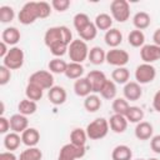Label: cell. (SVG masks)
I'll return each mask as SVG.
<instances>
[{
  "label": "cell",
  "instance_id": "cell-1",
  "mask_svg": "<svg viewBox=\"0 0 160 160\" xmlns=\"http://www.w3.org/2000/svg\"><path fill=\"white\" fill-rule=\"evenodd\" d=\"M72 41V34L66 26L49 28L44 35V42L50 49V52L60 58L68 52V48Z\"/></svg>",
  "mask_w": 160,
  "mask_h": 160
},
{
  "label": "cell",
  "instance_id": "cell-2",
  "mask_svg": "<svg viewBox=\"0 0 160 160\" xmlns=\"http://www.w3.org/2000/svg\"><path fill=\"white\" fill-rule=\"evenodd\" d=\"M68 54H69V58H70L71 62H79V64H81L89 56V48H88V45H86V42L84 40L75 39L69 45Z\"/></svg>",
  "mask_w": 160,
  "mask_h": 160
},
{
  "label": "cell",
  "instance_id": "cell-3",
  "mask_svg": "<svg viewBox=\"0 0 160 160\" xmlns=\"http://www.w3.org/2000/svg\"><path fill=\"white\" fill-rule=\"evenodd\" d=\"M109 121L104 118H98L94 121H91L88 126H86V134L88 138L91 140H100L102 138H105L109 132Z\"/></svg>",
  "mask_w": 160,
  "mask_h": 160
},
{
  "label": "cell",
  "instance_id": "cell-4",
  "mask_svg": "<svg viewBox=\"0 0 160 160\" xmlns=\"http://www.w3.org/2000/svg\"><path fill=\"white\" fill-rule=\"evenodd\" d=\"M18 18H19V21L22 25H30L36 19H39L40 14H39V8H38V1H29V2H26L21 8Z\"/></svg>",
  "mask_w": 160,
  "mask_h": 160
},
{
  "label": "cell",
  "instance_id": "cell-5",
  "mask_svg": "<svg viewBox=\"0 0 160 160\" xmlns=\"http://www.w3.org/2000/svg\"><path fill=\"white\" fill-rule=\"evenodd\" d=\"M24 58L25 56H24L22 49L18 48V46H12V48H10L8 55L2 59V65H5L10 70L20 69L24 64Z\"/></svg>",
  "mask_w": 160,
  "mask_h": 160
},
{
  "label": "cell",
  "instance_id": "cell-6",
  "mask_svg": "<svg viewBox=\"0 0 160 160\" xmlns=\"http://www.w3.org/2000/svg\"><path fill=\"white\" fill-rule=\"evenodd\" d=\"M112 18L119 22H125L130 18V5L126 0H114L110 4Z\"/></svg>",
  "mask_w": 160,
  "mask_h": 160
},
{
  "label": "cell",
  "instance_id": "cell-7",
  "mask_svg": "<svg viewBox=\"0 0 160 160\" xmlns=\"http://www.w3.org/2000/svg\"><path fill=\"white\" fill-rule=\"evenodd\" d=\"M29 82L40 86L42 90H46V89L50 90L54 86V76H52V74L50 71L39 70V71H35L34 74L30 75Z\"/></svg>",
  "mask_w": 160,
  "mask_h": 160
},
{
  "label": "cell",
  "instance_id": "cell-8",
  "mask_svg": "<svg viewBox=\"0 0 160 160\" xmlns=\"http://www.w3.org/2000/svg\"><path fill=\"white\" fill-rule=\"evenodd\" d=\"M85 146H75L71 142L65 144L59 152L58 160H76L85 155Z\"/></svg>",
  "mask_w": 160,
  "mask_h": 160
},
{
  "label": "cell",
  "instance_id": "cell-9",
  "mask_svg": "<svg viewBox=\"0 0 160 160\" xmlns=\"http://www.w3.org/2000/svg\"><path fill=\"white\" fill-rule=\"evenodd\" d=\"M156 76V70L151 64H141L135 70V79L138 84H149Z\"/></svg>",
  "mask_w": 160,
  "mask_h": 160
},
{
  "label": "cell",
  "instance_id": "cell-10",
  "mask_svg": "<svg viewBox=\"0 0 160 160\" xmlns=\"http://www.w3.org/2000/svg\"><path fill=\"white\" fill-rule=\"evenodd\" d=\"M129 59H130V56H129L128 51L115 48V49H111L106 52V60L105 61L110 65L116 66V68H121V66L128 64Z\"/></svg>",
  "mask_w": 160,
  "mask_h": 160
},
{
  "label": "cell",
  "instance_id": "cell-11",
  "mask_svg": "<svg viewBox=\"0 0 160 160\" xmlns=\"http://www.w3.org/2000/svg\"><path fill=\"white\" fill-rule=\"evenodd\" d=\"M86 79L89 80V82L91 85V89H92V92H95V94L100 92L101 89L104 88V85L108 81L105 74L100 70H91L90 72H88Z\"/></svg>",
  "mask_w": 160,
  "mask_h": 160
},
{
  "label": "cell",
  "instance_id": "cell-12",
  "mask_svg": "<svg viewBox=\"0 0 160 160\" xmlns=\"http://www.w3.org/2000/svg\"><path fill=\"white\" fill-rule=\"evenodd\" d=\"M140 56L145 64H151L154 61H158L160 60V46L155 44L144 45L140 50Z\"/></svg>",
  "mask_w": 160,
  "mask_h": 160
},
{
  "label": "cell",
  "instance_id": "cell-13",
  "mask_svg": "<svg viewBox=\"0 0 160 160\" xmlns=\"http://www.w3.org/2000/svg\"><path fill=\"white\" fill-rule=\"evenodd\" d=\"M122 91H124L125 99L126 100H130V101H136L142 95V90L140 88V84H138L136 81H129V82H126Z\"/></svg>",
  "mask_w": 160,
  "mask_h": 160
},
{
  "label": "cell",
  "instance_id": "cell-14",
  "mask_svg": "<svg viewBox=\"0 0 160 160\" xmlns=\"http://www.w3.org/2000/svg\"><path fill=\"white\" fill-rule=\"evenodd\" d=\"M29 126V120L22 114H14L10 118V129L14 132H24Z\"/></svg>",
  "mask_w": 160,
  "mask_h": 160
},
{
  "label": "cell",
  "instance_id": "cell-15",
  "mask_svg": "<svg viewBox=\"0 0 160 160\" xmlns=\"http://www.w3.org/2000/svg\"><path fill=\"white\" fill-rule=\"evenodd\" d=\"M21 141L28 148H35L40 141V132L35 128H28L21 132Z\"/></svg>",
  "mask_w": 160,
  "mask_h": 160
},
{
  "label": "cell",
  "instance_id": "cell-16",
  "mask_svg": "<svg viewBox=\"0 0 160 160\" xmlns=\"http://www.w3.org/2000/svg\"><path fill=\"white\" fill-rule=\"evenodd\" d=\"M128 122L129 121L126 120V118L122 116V115H119V114H114L109 119V126L116 134L124 132L126 130V128H128Z\"/></svg>",
  "mask_w": 160,
  "mask_h": 160
},
{
  "label": "cell",
  "instance_id": "cell-17",
  "mask_svg": "<svg viewBox=\"0 0 160 160\" xmlns=\"http://www.w3.org/2000/svg\"><path fill=\"white\" fill-rule=\"evenodd\" d=\"M66 91L62 86H52L49 92H48V98L50 100L51 104L54 105H61L66 101Z\"/></svg>",
  "mask_w": 160,
  "mask_h": 160
},
{
  "label": "cell",
  "instance_id": "cell-18",
  "mask_svg": "<svg viewBox=\"0 0 160 160\" xmlns=\"http://www.w3.org/2000/svg\"><path fill=\"white\" fill-rule=\"evenodd\" d=\"M74 91L78 96H81V98H86L90 95V92H92L91 85H90L89 80L86 79V76L78 79L74 82Z\"/></svg>",
  "mask_w": 160,
  "mask_h": 160
},
{
  "label": "cell",
  "instance_id": "cell-19",
  "mask_svg": "<svg viewBox=\"0 0 160 160\" xmlns=\"http://www.w3.org/2000/svg\"><path fill=\"white\" fill-rule=\"evenodd\" d=\"M152 125L148 121H140L135 128V136L139 140H149L152 136Z\"/></svg>",
  "mask_w": 160,
  "mask_h": 160
},
{
  "label": "cell",
  "instance_id": "cell-20",
  "mask_svg": "<svg viewBox=\"0 0 160 160\" xmlns=\"http://www.w3.org/2000/svg\"><path fill=\"white\" fill-rule=\"evenodd\" d=\"M20 36H21L20 35V31L16 28L10 26V28L4 29L2 34H1V41H4L8 45H15V44L19 42Z\"/></svg>",
  "mask_w": 160,
  "mask_h": 160
},
{
  "label": "cell",
  "instance_id": "cell-21",
  "mask_svg": "<svg viewBox=\"0 0 160 160\" xmlns=\"http://www.w3.org/2000/svg\"><path fill=\"white\" fill-rule=\"evenodd\" d=\"M104 39H105L106 45H109L110 48L115 49V48H118L121 44V41H122V34L120 32L119 29H115L114 28V29H110V30H108L105 32Z\"/></svg>",
  "mask_w": 160,
  "mask_h": 160
},
{
  "label": "cell",
  "instance_id": "cell-22",
  "mask_svg": "<svg viewBox=\"0 0 160 160\" xmlns=\"http://www.w3.org/2000/svg\"><path fill=\"white\" fill-rule=\"evenodd\" d=\"M132 151L128 145H118L111 152L112 160H131Z\"/></svg>",
  "mask_w": 160,
  "mask_h": 160
},
{
  "label": "cell",
  "instance_id": "cell-23",
  "mask_svg": "<svg viewBox=\"0 0 160 160\" xmlns=\"http://www.w3.org/2000/svg\"><path fill=\"white\" fill-rule=\"evenodd\" d=\"M150 22H151V18L145 11H139L132 18V24L136 28V30H144V29L149 28Z\"/></svg>",
  "mask_w": 160,
  "mask_h": 160
},
{
  "label": "cell",
  "instance_id": "cell-24",
  "mask_svg": "<svg viewBox=\"0 0 160 160\" xmlns=\"http://www.w3.org/2000/svg\"><path fill=\"white\" fill-rule=\"evenodd\" d=\"M21 142H22V141H21V136H20L18 132H14V131L6 134L5 138H4V146H5V149L9 150V151L16 150V149L20 146Z\"/></svg>",
  "mask_w": 160,
  "mask_h": 160
},
{
  "label": "cell",
  "instance_id": "cell-25",
  "mask_svg": "<svg viewBox=\"0 0 160 160\" xmlns=\"http://www.w3.org/2000/svg\"><path fill=\"white\" fill-rule=\"evenodd\" d=\"M89 60L94 65H101L106 60V52L100 46H94L89 50Z\"/></svg>",
  "mask_w": 160,
  "mask_h": 160
},
{
  "label": "cell",
  "instance_id": "cell-26",
  "mask_svg": "<svg viewBox=\"0 0 160 160\" xmlns=\"http://www.w3.org/2000/svg\"><path fill=\"white\" fill-rule=\"evenodd\" d=\"M86 139H88V134L85 130L80 129V128H76L71 131L70 134V142L75 146H85L86 144Z\"/></svg>",
  "mask_w": 160,
  "mask_h": 160
},
{
  "label": "cell",
  "instance_id": "cell-27",
  "mask_svg": "<svg viewBox=\"0 0 160 160\" xmlns=\"http://www.w3.org/2000/svg\"><path fill=\"white\" fill-rule=\"evenodd\" d=\"M42 94H44V90H42L40 86H38V85H35V84H31V82H29V84L26 85V89H25L26 99L32 100V101L36 102V101L41 100Z\"/></svg>",
  "mask_w": 160,
  "mask_h": 160
},
{
  "label": "cell",
  "instance_id": "cell-28",
  "mask_svg": "<svg viewBox=\"0 0 160 160\" xmlns=\"http://www.w3.org/2000/svg\"><path fill=\"white\" fill-rule=\"evenodd\" d=\"M82 74H84V66L79 62H70L68 64V68H66V71H65V75L68 79H80L82 78Z\"/></svg>",
  "mask_w": 160,
  "mask_h": 160
},
{
  "label": "cell",
  "instance_id": "cell-29",
  "mask_svg": "<svg viewBox=\"0 0 160 160\" xmlns=\"http://www.w3.org/2000/svg\"><path fill=\"white\" fill-rule=\"evenodd\" d=\"M84 108L89 112H95L101 108V100L96 94H90L84 100Z\"/></svg>",
  "mask_w": 160,
  "mask_h": 160
},
{
  "label": "cell",
  "instance_id": "cell-30",
  "mask_svg": "<svg viewBox=\"0 0 160 160\" xmlns=\"http://www.w3.org/2000/svg\"><path fill=\"white\" fill-rule=\"evenodd\" d=\"M129 78H130V72L126 68L121 66V68H116L112 72H111V79L114 80V82L116 84H126L129 82Z\"/></svg>",
  "mask_w": 160,
  "mask_h": 160
},
{
  "label": "cell",
  "instance_id": "cell-31",
  "mask_svg": "<svg viewBox=\"0 0 160 160\" xmlns=\"http://www.w3.org/2000/svg\"><path fill=\"white\" fill-rule=\"evenodd\" d=\"M95 26L98 28V30H110L111 25H112V18L109 14H99L95 18Z\"/></svg>",
  "mask_w": 160,
  "mask_h": 160
},
{
  "label": "cell",
  "instance_id": "cell-32",
  "mask_svg": "<svg viewBox=\"0 0 160 160\" xmlns=\"http://www.w3.org/2000/svg\"><path fill=\"white\" fill-rule=\"evenodd\" d=\"M18 109H19V114H22V115H32L36 109H38V105L35 101L32 100H29V99H24L19 102L18 105Z\"/></svg>",
  "mask_w": 160,
  "mask_h": 160
},
{
  "label": "cell",
  "instance_id": "cell-33",
  "mask_svg": "<svg viewBox=\"0 0 160 160\" xmlns=\"http://www.w3.org/2000/svg\"><path fill=\"white\" fill-rule=\"evenodd\" d=\"M68 68V62L60 58H54L49 61V70L54 74H65Z\"/></svg>",
  "mask_w": 160,
  "mask_h": 160
},
{
  "label": "cell",
  "instance_id": "cell-34",
  "mask_svg": "<svg viewBox=\"0 0 160 160\" xmlns=\"http://www.w3.org/2000/svg\"><path fill=\"white\" fill-rule=\"evenodd\" d=\"M128 41L131 46L134 48H140V46H144V42H145V35L141 30H132L130 31L129 36H128Z\"/></svg>",
  "mask_w": 160,
  "mask_h": 160
},
{
  "label": "cell",
  "instance_id": "cell-35",
  "mask_svg": "<svg viewBox=\"0 0 160 160\" xmlns=\"http://www.w3.org/2000/svg\"><path fill=\"white\" fill-rule=\"evenodd\" d=\"M78 34H79V36H80L81 40L89 41V40H92V39L96 38V35H98V28L95 26L94 22H90L81 31H79Z\"/></svg>",
  "mask_w": 160,
  "mask_h": 160
},
{
  "label": "cell",
  "instance_id": "cell-36",
  "mask_svg": "<svg viewBox=\"0 0 160 160\" xmlns=\"http://www.w3.org/2000/svg\"><path fill=\"white\" fill-rule=\"evenodd\" d=\"M125 118H126V120L130 121V122H136V124H139V122L144 119V111H142V109L139 108V106H130L129 110H128V112H126V115H125Z\"/></svg>",
  "mask_w": 160,
  "mask_h": 160
},
{
  "label": "cell",
  "instance_id": "cell-37",
  "mask_svg": "<svg viewBox=\"0 0 160 160\" xmlns=\"http://www.w3.org/2000/svg\"><path fill=\"white\" fill-rule=\"evenodd\" d=\"M41 159H42V152L36 146L35 148H28L19 156V160H41Z\"/></svg>",
  "mask_w": 160,
  "mask_h": 160
},
{
  "label": "cell",
  "instance_id": "cell-38",
  "mask_svg": "<svg viewBox=\"0 0 160 160\" xmlns=\"http://www.w3.org/2000/svg\"><path fill=\"white\" fill-rule=\"evenodd\" d=\"M129 108H130V105H129L128 100L124 99V98H116L112 101V110H114L115 114H119V115L125 116L126 112H128V110H129Z\"/></svg>",
  "mask_w": 160,
  "mask_h": 160
},
{
  "label": "cell",
  "instance_id": "cell-39",
  "mask_svg": "<svg viewBox=\"0 0 160 160\" xmlns=\"http://www.w3.org/2000/svg\"><path fill=\"white\" fill-rule=\"evenodd\" d=\"M116 92H118V90H116V85H115V82L111 81V80H108L106 84L104 85V88L101 89L100 95H101L104 99L111 100V99H114V98L116 96Z\"/></svg>",
  "mask_w": 160,
  "mask_h": 160
},
{
  "label": "cell",
  "instance_id": "cell-40",
  "mask_svg": "<svg viewBox=\"0 0 160 160\" xmlns=\"http://www.w3.org/2000/svg\"><path fill=\"white\" fill-rule=\"evenodd\" d=\"M91 21H90V19H89V16L86 15V14H84V12H79V14H76L75 16H74V28L76 29V31L79 32V31H81L88 24H90Z\"/></svg>",
  "mask_w": 160,
  "mask_h": 160
},
{
  "label": "cell",
  "instance_id": "cell-41",
  "mask_svg": "<svg viewBox=\"0 0 160 160\" xmlns=\"http://www.w3.org/2000/svg\"><path fill=\"white\" fill-rule=\"evenodd\" d=\"M14 18H15V12L11 6L4 5L0 8V21L1 22H4V24L10 22L14 20Z\"/></svg>",
  "mask_w": 160,
  "mask_h": 160
},
{
  "label": "cell",
  "instance_id": "cell-42",
  "mask_svg": "<svg viewBox=\"0 0 160 160\" xmlns=\"http://www.w3.org/2000/svg\"><path fill=\"white\" fill-rule=\"evenodd\" d=\"M38 8H39V14L40 19H45L51 14V8L50 4L46 1H38Z\"/></svg>",
  "mask_w": 160,
  "mask_h": 160
},
{
  "label": "cell",
  "instance_id": "cell-43",
  "mask_svg": "<svg viewBox=\"0 0 160 160\" xmlns=\"http://www.w3.org/2000/svg\"><path fill=\"white\" fill-rule=\"evenodd\" d=\"M11 78V71L10 69H8L5 65L0 66V85H6L10 81Z\"/></svg>",
  "mask_w": 160,
  "mask_h": 160
},
{
  "label": "cell",
  "instance_id": "cell-44",
  "mask_svg": "<svg viewBox=\"0 0 160 160\" xmlns=\"http://www.w3.org/2000/svg\"><path fill=\"white\" fill-rule=\"evenodd\" d=\"M51 6L55 10H58L59 12H62V11L68 10V8L70 6V1L69 0H52Z\"/></svg>",
  "mask_w": 160,
  "mask_h": 160
},
{
  "label": "cell",
  "instance_id": "cell-45",
  "mask_svg": "<svg viewBox=\"0 0 160 160\" xmlns=\"http://www.w3.org/2000/svg\"><path fill=\"white\" fill-rule=\"evenodd\" d=\"M150 148L156 154H160V135H155L151 138V141H150Z\"/></svg>",
  "mask_w": 160,
  "mask_h": 160
},
{
  "label": "cell",
  "instance_id": "cell-46",
  "mask_svg": "<svg viewBox=\"0 0 160 160\" xmlns=\"http://www.w3.org/2000/svg\"><path fill=\"white\" fill-rule=\"evenodd\" d=\"M10 129V120L5 116H0V134H6Z\"/></svg>",
  "mask_w": 160,
  "mask_h": 160
},
{
  "label": "cell",
  "instance_id": "cell-47",
  "mask_svg": "<svg viewBox=\"0 0 160 160\" xmlns=\"http://www.w3.org/2000/svg\"><path fill=\"white\" fill-rule=\"evenodd\" d=\"M152 106H154V109H155L158 112H160V90L156 91L155 95H154V99H152Z\"/></svg>",
  "mask_w": 160,
  "mask_h": 160
},
{
  "label": "cell",
  "instance_id": "cell-48",
  "mask_svg": "<svg viewBox=\"0 0 160 160\" xmlns=\"http://www.w3.org/2000/svg\"><path fill=\"white\" fill-rule=\"evenodd\" d=\"M0 160H18V158L11 151H4L0 154Z\"/></svg>",
  "mask_w": 160,
  "mask_h": 160
},
{
  "label": "cell",
  "instance_id": "cell-49",
  "mask_svg": "<svg viewBox=\"0 0 160 160\" xmlns=\"http://www.w3.org/2000/svg\"><path fill=\"white\" fill-rule=\"evenodd\" d=\"M9 50H10V49H8V44H5L4 41H1V42H0V58L4 59V58L8 55Z\"/></svg>",
  "mask_w": 160,
  "mask_h": 160
},
{
  "label": "cell",
  "instance_id": "cell-50",
  "mask_svg": "<svg viewBox=\"0 0 160 160\" xmlns=\"http://www.w3.org/2000/svg\"><path fill=\"white\" fill-rule=\"evenodd\" d=\"M152 40H154V44L160 46V29H156L154 35H152Z\"/></svg>",
  "mask_w": 160,
  "mask_h": 160
},
{
  "label": "cell",
  "instance_id": "cell-51",
  "mask_svg": "<svg viewBox=\"0 0 160 160\" xmlns=\"http://www.w3.org/2000/svg\"><path fill=\"white\" fill-rule=\"evenodd\" d=\"M148 160H158V159H155V158H151V159H148Z\"/></svg>",
  "mask_w": 160,
  "mask_h": 160
},
{
  "label": "cell",
  "instance_id": "cell-52",
  "mask_svg": "<svg viewBox=\"0 0 160 160\" xmlns=\"http://www.w3.org/2000/svg\"><path fill=\"white\" fill-rule=\"evenodd\" d=\"M136 160H144V159H136Z\"/></svg>",
  "mask_w": 160,
  "mask_h": 160
}]
</instances>
